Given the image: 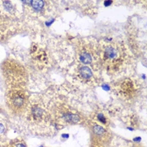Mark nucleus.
Wrapping results in <instances>:
<instances>
[{
  "instance_id": "f8f14e48",
  "label": "nucleus",
  "mask_w": 147,
  "mask_h": 147,
  "mask_svg": "<svg viewBox=\"0 0 147 147\" xmlns=\"http://www.w3.org/2000/svg\"><path fill=\"white\" fill-rule=\"evenodd\" d=\"M98 119L100 121V122H102V123H106V118L104 117V115H103V113H99L98 115Z\"/></svg>"
},
{
  "instance_id": "9b49d317",
  "label": "nucleus",
  "mask_w": 147,
  "mask_h": 147,
  "mask_svg": "<svg viewBox=\"0 0 147 147\" xmlns=\"http://www.w3.org/2000/svg\"><path fill=\"white\" fill-rule=\"evenodd\" d=\"M9 147H26V146L21 140H13Z\"/></svg>"
},
{
  "instance_id": "20e7f679",
  "label": "nucleus",
  "mask_w": 147,
  "mask_h": 147,
  "mask_svg": "<svg viewBox=\"0 0 147 147\" xmlns=\"http://www.w3.org/2000/svg\"><path fill=\"white\" fill-rule=\"evenodd\" d=\"M91 147H108L111 140V135L104 127L96 123L90 125Z\"/></svg>"
},
{
  "instance_id": "7ed1b4c3",
  "label": "nucleus",
  "mask_w": 147,
  "mask_h": 147,
  "mask_svg": "<svg viewBox=\"0 0 147 147\" xmlns=\"http://www.w3.org/2000/svg\"><path fill=\"white\" fill-rule=\"evenodd\" d=\"M6 102L12 112L21 113L27 109L29 96L20 87L12 88L6 95Z\"/></svg>"
},
{
  "instance_id": "f257e3e1",
  "label": "nucleus",
  "mask_w": 147,
  "mask_h": 147,
  "mask_svg": "<svg viewBox=\"0 0 147 147\" xmlns=\"http://www.w3.org/2000/svg\"><path fill=\"white\" fill-rule=\"evenodd\" d=\"M98 54L102 67L110 73L119 71L124 66L127 57L124 46L116 43L101 46Z\"/></svg>"
},
{
  "instance_id": "ddd939ff",
  "label": "nucleus",
  "mask_w": 147,
  "mask_h": 147,
  "mask_svg": "<svg viewBox=\"0 0 147 147\" xmlns=\"http://www.w3.org/2000/svg\"><path fill=\"white\" fill-rule=\"evenodd\" d=\"M3 131H4V126L2 124H0V134H3Z\"/></svg>"
},
{
  "instance_id": "f03ea898",
  "label": "nucleus",
  "mask_w": 147,
  "mask_h": 147,
  "mask_svg": "<svg viewBox=\"0 0 147 147\" xmlns=\"http://www.w3.org/2000/svg\"><path fill=\"white\" fill-rule=\"evenodd\" d=\"M3 78L13 88L20 87L26 82L27 73L21 64L14 60H6L2 64Z\"/></svg>"
},
{
  "instance_id": "0eeeda50",
  "label": "nucleus",
  "mask_w": 147,
  "mask_h": 147,
  "mask_svg": "<svg viewBox=\"0 0 147 147\" xmlns=\"http://www.w3.org/2000/svg\"><path fill=\"white\" fill-rule=\"evenodd\" d=\"M30 116L35 123H42L47 120V112L38 104L32 105L30 108Z\"/></svg>"
},
{
  "instance_id": "39448f33",
  "label": "nucleus",
  "mask_w": 147,
  "mask_h": 147,
  "mask_svg": "<svg viewBox=\"0 0 147 147\" xmlns=\"http://www.w3.org/2000/svg\"><path fill=\"white\" fill-rule=\"evenodd\" d=\"M99 57L98 51L93 47V45L90 44H82L78 49V57L80 61L85 65L92 64L97 57Z\"/></svg>"
},
{
  "instance_id": "4468645a",
  "label": "nucleus",
  "mask_w": 147,
  "mask_h": 147,
  "mask_svg": "<svg viewBox=\"0 0 147 147\" xmlns=\"http://www.w3.org/2000/svg\"><path fill=\"white\" fill-rule=\"evenodd\" d=\"M112 3H113L112 1H106V2H104V5H105V6H109V5H110Z\"/></svg>"
},
{
  "instance_id": "1a4fd4ad",
  "label": "nucleus",
  "mask_w": 147,
  "mask_h": 147,
  "mask_svg": "<svg viewBox=\"0 0 147 147\" xmlns=\"http://www.w3.org/2000/svg\"><path fill=\"white\" fill-rule=\"evenodd\" d=\"M78 76L81 80L88 82L92 78V71L91 68L88 66H82L78 69Z\"/></svg>"
},
{
  "instance_id": "423d86ee",
  "label": "nucleus",
  "mask_w": 147,
  "mask_h": 147,
  "mask_svg": "<svg viewBox=\"0 0 147 147\" xmlns=\"http://www.w3.org/2000/svg\"><path fill=\"white\" fill-rule=\"evenodd\" d=\"M119 93L125 98H130L135 96L137 92V86L131 79L124 80L119 86Z\"/></svg>"
},
{
  "instance_id": "6e6552de",
  "label": "nucleus",
  "mask_w": 147,
  "mask_h": 147,
  "mask_svg": "<svg viewBox=\"0 0 147 147\" xmlns=\"http://www.w3.org/2000/svg\"><path fill=\"white\" fill-rule=\"evenodd\" d=\"M59 119L61 121H64L67 123H71V124L78 123L81 120V118L78 114L73 113L71 112H69V111H61V113H60Z\"/></svg>"
},
{
  "instance_id": "9d476101",
  "label": "nucleus",
  "mask_w": 147,
  "mask_h": 147,
  "mask_svg": "<svg viewBox=\"0 0 147 147\" xmlns=\"http://www.w3.org/2000/svg\"><path fill=\"white\" fill-rule=\"evenodd\" d=\"M29 3L30 4V6L34 11H41L45 7L44 1H29Z\"/></svg>"
}]
</instances>
